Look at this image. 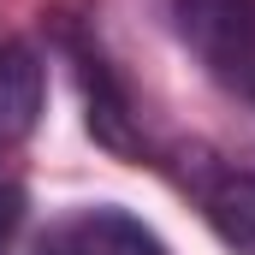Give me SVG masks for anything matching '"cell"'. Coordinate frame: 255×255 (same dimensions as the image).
Listing matches in <instances>:
<instances>
[{
    "instance_id": "6da1fadb",
    "label": "cell",
    "mask_w": 255,
    "mask_h": 255,
    "mask_svg": "<svg viewBox=\"0 0 255 255\" xmlns=\"http://www.w3.org/2000/svg\"><path fill=\"white\" fill-rule=\"evenodd\" d=\"M54 42H60V54L71 60L89 136H95L101 148L136 160V166H142V160H160L154 136H148V125H142V107H136V95H130L125 71L113 65V54L101 48L95 24H89V18H71V12H54Z\"/></svg>"
},
{
    "instance_id": "7a4b0ae2",
    "label": "cell",
    "mask_w": 255,
    "mask_h": 255,
    "mask_svg": "<svg viewBox=\"0 0 255 255\" xmlns=\"http://www.w3.org/2000/svg\"><path fill=\"white\" fill-rule=\"evenodd\" d=\"M178 178V190L196 202V214L208 220V232L232 255H255V166L226 160L208 142H178L160 154Z\"/></svg>"
},
{
    "instance_id": "3957f363",
    "label": "cell",
    "mask_w": 255,
    "mask_h": 255,
    "mask_svg": "<svg viewBox=\"0 0 255 255\" xmlns=\"http://www.w3.org/2000/svg\"><path fill=\"white\" fill-rule=\"evenodd\" d=\"M166 18L220 89L255 101V0H166Z\"/></svg>"
},
{
    "instance_id": "277c9868",
    "label": "cell",
    "mask_w": 255,
    "mask_h": 255,
    "mask_svg": "<svg viewBox=\"0 0 255 255\" xmlns=\"http://www.w3.org/2000/svg\"><path fill=\"white\" fill-rule=\"evenodd\" d=\"M36 255H172L166 238L119 202H77L60 220H48Z\"/></svg>"
},
{
    "instance_id": "5b68a950",
    "label": "cell",
    "mask_w": 255,
    "mask_h": 255,
    "mask_svg": "<svg viewBox=\"0 0 255 255\" xmlns=\"http://www.w3.org/2000/svg\"><path fill=\"white\" fill-rule=\"evenodd\" d=\"M42 107H48V65L24 36H12L0 48V148L24 142L42 125Z\"/></svg>"
},
{
    "instance_id": "8992f818",
    "label": "cell",
    "mask_w": 255,
    "mask_h": 255,
    "mask_svg": "<svg viewBox=\"0 0 255 255\" xmlns=\"http://www.w3.org/2000/svg\"><path fill=\"white\" fill-rule=\"evenodd\" d=\"M24 226V184L0 172V250L12 244V232Z\"/></svg>"
},
{
    "instance_id": "52a82bcc",
    "label": "cell",
    "mask_w": 255,
    "mask_h": 255,
    "mask_svg": "<svg viewBox=\"0 0 255 255\" xmlns=\"http://www.w3.org/2000/svg\"><path fill=\"white\" fill-rule=\"evenodd\" d=\"M6 42H12V30H0V48H6Z\"/></svg>"
}]
</instances>
